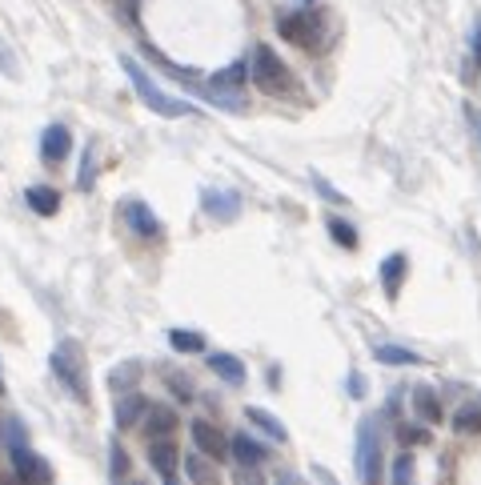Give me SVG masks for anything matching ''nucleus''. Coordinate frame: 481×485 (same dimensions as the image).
Masks as SVG:
<instances>
[{"label":"nucleus","instance_id":"1","mask_svg":"<svg viewBox=\"0 0 481 485\" xmlns=\"http://www.w3.org/2000/svg\"><path fill=\"white\" fill-rule=\"evenodd\" d=\"M120 68H125L128 73V81H133V89H136V97L144 101V105H149L153 112H157V117H193V105H188V101H177V97H169L165 89H161L157 81H153L149 73H144L141 65H136L133 57H120Z\"/></svg>","mask_w":481,"mask_h":485},{"label":"nucleus","instance_id":"2","mask_svg":"<svg viewBox=\"0 0 481 485\" xmlns=\"http://www.w3.org/2000/svg\"><path fill=\"white\" fill-rule=\"evenodd\" d=\"M48 366H53V377L76 397V401H89V366H84V349L73 341V337L57 341Z\"/></svg>","mask_w":481,"mask_h":485},{"label":"nucleus","instance_id":"3","mask_svg":"<svg viewBox=\"0 0 481 485\" xmlns=\"http://www.w3.org/2000/svg\"><path fill=\"white\" fill-rule=\"evenodd\" d=\"M249 81H253L261 93H269V97H281V93L293 89V76H289L285 60L273 53L269 45L253 48V57H249Z\"/></svg>","mask_w":481,"mask_h":485},{"label":"nucleus","instance_id":"4","mask_svg":"<svg viewBox=\"0 0 481 485\" xmlns=\"http://www.w3.org/2000/svg\"><path fill=\"white\" fill-rule=\"evenodd\" d=\"M277 32L297 48H321L325 40V13L321 8H297V13H277Z\"/></svg>","mask_w":481,"mask_h":485},{"label":"nucleus","instance_id":"5","mask_svg":"<svg viewBox=\"0 0 481 485\" xmlns=\"http://www.w3.org/2000/svg\"><path fill=\"white\" fill-rule=\"evenodd\" d=\"M357 478L361 485L381 481V433H377V418H365L357 426Z\"/></svg>","mask_w":481,"mask_h":485},{"label":"nucleus","instance_id":"6","mask_svg":"<svg viewBox=\"0 0 481 485\" xmlns=\"http://www.w3.org/2000/svg\"><path fill=\"white\" fill-rule=\"evenodd\" d=\"M13 470L16 485H53V465L29 445H13Z\"/></svg>","mask_w":481,"mask_h":485},{"label":"nucleus","instance_id":"7","mask_svg":"<svg viewBox=\"0 0 481 485\" xmlns=\"http://www.w3.org/2000/svg\"><path fill=\"white\" fill-rule=\"evenodd\" d=\"M120 213H125L128 229H133L136 237H144V241H161V237H165V225H161L157 216H153L149 205H141V201H128Z\"/></svg>","mask_w":481,"mask_h":485},{"label":"nucleus","instance_id":"8","mask_svg":"<svg viewBox=\"0 0 481 485\" xmlns=\"http://www.w3.org/2000/svg\"><path fill=\"white\" fill-rule=\"evenodd\" d=\"M188 433H193V441H197V449H201L205 457H213V462H221L225 457V449H229V441H225V433H221L213 421H205V418H197L193 426H188Z\"/></svg>","mask_w":481,"mask_h":485},{"label":"nucleus","instance_id":"9","mask_svg":"<svg viewBox=\"0 0 481 485\" xmlns=\"http://www.w3.org/2000/svg\"><path fill=\"white\" fill-rule=\"evenodd\" d=\"M205 213L213 216V221H237L240 216V197L229 193V189H205Z\"/></svg>","mask_w":481,"mask_h":485},{"label":"nucleus","instance_id":"10","mask_svg":"<svg viewBox=\"0 0 481 485\" xmlns=\"http://www.w3.org/2000/svg\"><path fill=\"white\" fill-rule=\"evenodd\" d=\"M144 413H149V397L133 389V393H120L113 421H117V429H136V421H144Z\"/></svg>","mask_w":481,"mask_h":485},{"label":"nucleus","instance_id":"11","mask_svg":"<svg viewBox=\"0 0 481 485\" xmlns=\"http://www.w3.org/2000/svg\"><path fill=\"white\" fill-rule=\"evenodd\" d=\"M149 462H153V470H157L161 478H173L177 465H180L177 441H173V437H153V441H149Z\"/></svg>","mask_w":481,"mask_h":485},{"label":"nucleus","instance_id":"12","mask_svg":"<svg viewBox=\"0 0 481 485\" xmlns=\"http://www.w3.org/2000/svg\"><path fill=\"white\" fill-rule=\"evenodd\" d=\"M68 153H73V133H68L65 125H48L45 137H40V157L48 164H60Z\"/></svg>","mask_w":481,"mask_h":485},{"label":"nucleus","instance_id":"13","mask_svg":"<svg viewBox=\"0 0 481 485\" xmlns=\"http://www.w3.org/2000/svg\"><path fill=\"white\" fill-rule=\"evenodd\" d=\"M406 273H409V257L406 253H389L381 261V289H385V297H389V301H398Z\"/></svg>","mask_w":481,"mask_h":485},{"label":"nucleus","instance_id":"14","mask_svg":"<svg viewBox=\"0 0 481 485\" xmlns=\"http://www.w3.org/2000/svg\"><path fill=\"white\" fill-rule=\"evenodd\" d=\"M229 454H233L237 465H261L265 457H269V449H265L257 437H249V433H237V437L229 441Z\"/></svg>","mask_w":481,"mask_h":485},{"label":"nucleus","instance_id":"15","mask_svg":"<svg viewBox=\"0 0 481 485\" xmlns=\"http://www.w3.org/2000/svg\"><path fill=\"white\" fill-rule=\"evenodd\" d=\"M24 201H29L32 213H40V216H57V209H60V193L53 185H29L24 189Z\"/></svg>","mask_w":481,"mask_h":485},{"label":"nucleus","instance_id":"16","mask_svg":"<svg viewBox=\"0 0 481 485\" xmlns=\"http://www.w3.org/2000/svg\"><path fill=\"white\" fill-rule=\"evenodd\" d=\"M177 429V413L169 410V405H149V413H144V433L153 437H169V433Z\"/></svg>","mask_w":481,"mask_h":485},{"label":"nucleus","instance_id":"17","mask_svg":"<svg viewBox=\"0 0 481 485\" xmlns=\"http://www.w3.org/2000/svg\"><path fill=\"white\" fill-rule=\"evenodd\" d=\"M209 369L225 381V385H245V366H240L233 353H209Z\"/></svg>","mask_w":481,"mask_h":485},{"label":"nucleus","instance_id":"18","mask_svg":"<svg viewBox=\"0 0 481 485\" xmlns=\"http://www.w3.org/2000/svg\"><path fill=\"white\" fill-rule=\"evenodd\" d=\"M180 465H185V478L193 485H217V470L209 465V457H205L201 449H197V454H185Z\"/></svg>","mask_w":481,"mask_h":485},{"label":"nucleus","instance_id":"19","mask_svg":"<svg viewBox=\"0 0 481 485\" xmlns=\"http://www.w3.org/2000/svg\"><path fill=\"white\" fill-rule=\"evenodd\" d=\"M245 76H249V65H245V60H237V65H229V68H221V73H213L209 89H217V93H237L240 84H245Z\"/></svg>","mask_w":481,"mask_h":485},{"label":"nucleus","instance_id":"20","mask_svg":"<svg viewBox=\"0 0 481 485\" xmlns=\"http://www.w3.org/2000/svg\"><path fill=\"white\" fill-rule=\"evenodd\" d=\"M414 410H417V418L425 421V426H437L442 421V401H437V393L433 389H414Z\"/></svg>","mask_w":481,"mask_h":485},{"label":"nucleus","instance_id":"21","mask_svg":"<svg viewBox=\"0 0 481 485\" xmlns=\"http://www.w3.org/2000/svg\"><path fill=\"white\" fill-rule=\"evenodd\" d=\"M373 357L381 366H421V357L406 345H373Z\"/></svg>","mask_w":481,"mask_h":485},{"label":"nucleus","instance_id":"22","mask_svg":"<svg viewBox=\"0 0 481 485\" xmlns=\"http://www.w3.org/2000/svg\"><path fill=\"white\" fill-rule=\"evenodd\" d=\"M245 418L253 421V426L261 429V433H269L273 441H285V437H289V433H285V426H281V421L273 418L269 410H261V405H249V410H245Z\"/></svg>","mask_w":481,"mask_h":485},{"label":"nucleus","instance_id":"23","mask_svg":"<svg viewBox=\"0 0 481 485\" xmlns=\"http://www.w3.org/2000/svg\"><path fill=\"white\" fill-rule=\"evenodd\" d=\"M141 374H144V369L136 366V361H125V366H117L113 374H109V385H113L117 393H133L136 381H141Z\"/></svg>","mask_w":481,"mask_h":485},{"label":"nucleus","instance_id":"24","mask_svg":"<svg viewBox=\"0 0 481 485\" xmlns=\"http://www.w3.org/2000/svg\"><path fill=\"white\" fill-rule=\"evenodd\" d=\"M169 345H173L177 353H205V337L197 333V329H173V333H169Z\"/></svg>","mask_w":481,"mask_h":485},{"label":"nucleus","instance_id":"25","mask_svg":"<svg viewBox=\"0 0 481 485\" xmlns=\"http://www.w3.org/2000/svg\"><path fill=\"white\" fill-rule=\"evenodd\" d=\"M453 429L458 433H481V405H474V401L458 405V413H453Z\"/></svg>","mask_w":481,"mask_h":485},{"label":"nucleus","instance_id":"26","mask_svg":"<svg viewBox=\"0 0 481 485\" xmlns=\"http://www.w3.org/2000/svg\"><path fill=\"white\" fill-rule=\"evenodd\" d=\"M414 481H417L414 454H398L393 457V485H414Z\"/></svg>","mask_w":481,"mask_h":485},{"label":"nucleus","instance_id":"27","mask_svg":"<svg viewBox=\"0 0 481 485\" xmlns=\"http://www.w3.org/2000/svg\"><path fill=\"white\" fill-rule=\"evenodd\" d=\"M329 233L333 241H337L341 249H357V229L349 221H341V216H329Z\"/></svg>","mask_w":481,"mask_h":485},{"label":"nucleus","instance_id":"28","mask_svg":"<svg viewBox=\"0 0 481 485\" xmlns=\"http://www.w3.org/2000/svg\"><path fill=\"white\" fill-rule=\"evenodd\" d=\"M109 473H113L117 481L128 473V454L120 449V441H113V445H109Z\"/></svg>","mask_w":481,"mask_h":485},{"label":"nucleus","instance_id":"29","mask_svg":"<svg viewBox=\"0 0 481 485\" xmlns=\"http://www.w3.org/2000/svg\"><path fill=\"white\" fill-rule=\"evenodd\" d=\"M398 441H401V445H425L429 429L425 426H398Z\"/></svg>","mask_w":481,"mask_h":485},{"label":"nucleus","instance_id":"30","mask_svg":"<svg viewBox=\"0 0 481 485\" xmlns=\"http://www.w3.org/2000/svg\"><path fill=\"white\" fill-rule=\"evenodd\" d=\"M165 385L177 393V401H193V381L180 377V374H165Z\"/></svg>","mask_w":481,"mask_h":485},{"label":"nucleus","instance_id":"31","mask_svg":"<svg viewBox=\"0 0 481 485\" xmlns=\"http://www.w3.org/2000/svg\"><path fill=\"white\" fill-rule=\"evenodd\" d=\"M97 181V161H92V149H84V161H81V177H76V189H92Z\"/></svg>","mask_w":481,"mask_h":485},{"label":"nucleus","instance_id":"32","mask_svg":"<svg viewBox=\"0 0 481 485\" xmlns=\"http://www.w3.org/2000/svg\"><path fill=\"white\" fill-rule=\"evenodd\" d=\"M233 485H265V478H261V470H257V465H240Z\"/></svg>","mask_w":481,"mask_h":485},{"label":"nucleus","instance_id":"33","mask_svg":"<svg viewBox=\"0 0 481 485\" xmlns=\"http://www.w3.org/2000/svg\"><path fill=\"white\" fill-rule=\"evenodd\" d=\"M313 185H317V189H321V197H329V201H333V205H349V201H345V197H341V193H337V189H333V185H329V181L313 177Z\"/></svg>","mask_w":481,"mask_h":485},{"label":"nucleus","instance_id":"34","mask_svg":"<svg viewBox=\"0 0 481 485\" xmlns=\"http://www.w3.org/2000/svg\"><path fill=\"white\" fill-rule=\"evenodd\" d=\"M349 393H354V397L365 393V381H361V374H349Z\"/></svg>","mask_w":481,"mask_h":485},{"label":"nucleus","instance_id":"35","mask_svg":"<svg viewBox=\"0 0 481 485\" xmlns=\"http://www.w3.org/2000/svg\"><path fill=\"white\" fill-rule=\"evenodd\" d=\"M474 65H481V24H477V32H474Z\"/></svg>","mask_w":481,"mask_h":485},{"label":"nucleus","instance_id":"36","mask_svg":"<svg viewBox=\"0 0 481 485\" xmlns=\"http://www.w3.org/2000/svg\"><path fill=\"white\" fill-rule=\"evenodd\" d=\"M165 485H180V481H177V473H173V478H165Z\"/></svg>","mask_w":481,"mask_h":485},{"label":"nucleus","instance_id":"37","mask_svg":"<svg viewBox=\"0 0 481 485\" xmlns=\"http://www.w3.org/2000/svg\"><path fill=\"white\" fill-rule=\"evenodd\" d=\"M0 393H4V377H0Z\"/></svg>","mask_w":481,"mask_h":485},{"label":"nucleus","instance_id":"38","mask_svg":"<svg viewBox=\"0 0 481 485\" xmlns=\"http://www.w3.org/2000/svg\"><path fill=\"white\" fill-rule=\"evenodd\" d=\"M0 485H4V481H0Z\"/></svg>","mask_w":481,"mask_h":485},{"label":"nucleus","instance_id":"39","mask_svg":"<svg viewBox=\"0 0 481 485\" xmlns=\"http://www.w3.org/2000/svg\"><path fill=\"white\" fill-rule=\"evenodd\" d=\"M136 485H141V481H136Z\"/></svg>","mask_w":481,"mask_h":485}]
</instances>
